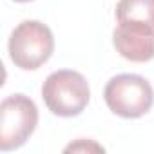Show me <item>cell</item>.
Returning <instances> with one entry per match:
<instances>
[{
  "mask_svg": "<svg viewBox=\"0 0 154 154\" xmlns=\"http://www.w3.org/2000/svg\"><path fill=\"white\" fill-rule=\"evenodd\" d=\"M42 98L53 114L72 118L87 107L91 89L84 74L71 69H62L51 72L45 78L42 85Z\"/></svg>",
  "mask_w": 154,
  "mask_h": 154,
  "instance_id": "cell-1",
  "label": "cell"
},
{
  "mask_svg": "<svg viewBox=\"0 0 154 154\" xmlns=\"http://www.w3.org/2000/svg\"><path fill=\"white\" fill-rule=\"evenodd\" d=\"M54 51V38L51 29L38 20H24L18 24L9 38L11 62L24 71H36Z\"/></svg>",
  "mask_w": 154,
  "mask_h": 154,
  "instance_id": "cell-2",
  "label": "cell"
},
{
  "mask_svg": "<svg viewBox=\"0 0 154 154\" xmlns=\"http://www.w3.org/2000/svg\"><path fill=\"white\" fill-rule=\"evenodd\" d=\"M103 98L107 107L122 118H140L154 103L152 85L140 74H118L107 82Z\"/></svg>",
  "mask_w": 154,
  "mask_h": 154,
  "instance_id": "cell-3",
  "label": "cell"
},
{
  "mask_svg": "<svg viewBox=\"0 0 154 154\" xmlns=\"http://www.w3.org/2000/svg\"><path fill=\"white\" fill-rule=\"evenodd\" d=\"M38 109L26 94H11L0 103V150L22 147L35 132Z\"/></svg>",
  "mask_w": 154,
  "mask_h": 154,
  "instance_id": "cell-4",
  "label": "cell"
},
{
  "mask_svg": "<svg viewBox=\"0 0 154 154\" xmlns=\"http://www.w3.org/2000/svg\"><path fill=\"white\" fill-rule=\"evenodd\" d=\"M116 51L131 62H149L154 58V27L143 22H120L112 33Z\"/></svg>",
  "mask_w": 154,
  "mask_h": 154,
  "instance_id": "cell-5",
  "label": "cell"
},
{
  "mask_svg": "<svg viewBox=\"0 0 154 154\" xmlns=\"http://www.w3.org/2000/svg\"><path fill=\"white\" fill-rule=\"evenodd\" d=\"M120 22H143L154 27V0H120L116 6Z\"/></svg>",
  "mask_w": 154,
  "mask_h": 154,
  "instance_id": "cell-6",
  "label": "cell"
},
{
  "mask_svg": "<svg viewBox=\"0 0 154 154\" xmlns=\"http://www.w3.org/2000/svg\"><path fill=\"white\" fill-rule=\"evenodd\" d=\"M71 150L72 152H76V150H103V147H100L93 141L85 143V140H80L78 143H71L69 147H65V152H71Z\"/></svg>",
  "mask_w": 154,
  "mask_h": 154,
  "instance_id": "cell-7",
  "label": "cell"
},
{
  "mask_svg": "<svg viewBox=\"0 0 154 154\" xmlns=\"http://www.w3.org/2000/svg\"><path fill=\"white\" fill-rule=\"evenodd\" d=\"M15 2H31V0H15Z\"/></svg>",
  "mask_w": 154,
  "mask_h": 154,
  "instance_id": "cell-8",
  "label": "cell"
}]
</instances>
